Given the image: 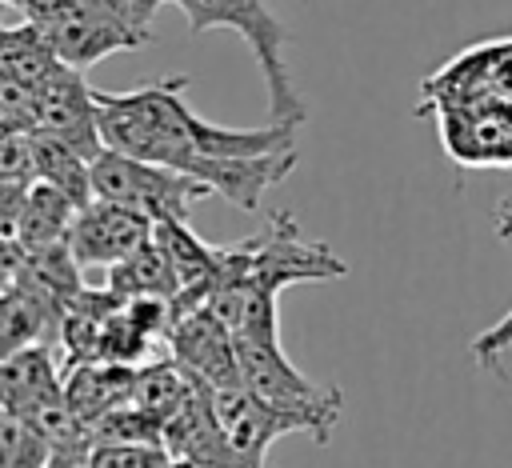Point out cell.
<instances>
[{"mask_svg":"<svg viewBox=\"0 0 512 468\" xmlns=\"http://www.w3.org/2000/svg\"><path fill=\"white\" fill-rule=\"evenodd\" d=\"M188 76H164L132 92H100L104 144L152 164H168L204 180L216 196L244 212L260 208V196L296 168L288 124L224 128L196 116L184 100Z\"/></svg>","mask_w":512,"mask_h":468,"instance_id":"6da1fadb","label":"cell"},{"mask_svg":"<svg viewBox=\"0 0 512 468\" xmlns=\"http://www.w3.org/2000/svg\"><path fill=\"white\" fill-rule=\"evenodd\" d=\"M164 448L176 460H188L200 468H244L240 452L232 448V440L216 416V400H212L208 384H200L180 404V412L164 424Z\"/></svg>","mask_w":512,"mask_h":468,"instance_id":"7c38bea8","label":"cell"},{"mask_svg":"<svg viewBox=\"0 0 512 468\" xmlns=\"http://www.w3.org/2000/svg\"><path fill=\"white\" fill-rule=\"evenodd\" d=\"M88 452H92V448H64V452H52L48 468H92Z\"/></svg>","mask_w":512,"mask_h":468,"instance_id":"603a6c76","label":"cell"},{"mask_svg":"<svg viewBox=\"0 0 512 468\" xmlns=\"http://www.w3.org/2000/svg\"><path fill=\"white\" fill-rule=\"evenodd\" d=\"M136 388V364H112V360H84L64 368V396L72 416L92 432L108 412L132 400Z\"/></svg>","mask_w":512,"mask_h":468,"instance_id":"4fadbf2b","label":"cell"},{"mask_svg":"<svg viewBox=\"0 0 512 468\" xmlns=\"http://www.w3.org/2000/svg\"><path fill=\"white\" fill-rule=\"evenodd\" d=\"M60 340V316L48 300H40L32 288L4 280V304H0V344L4 356L28 344H52Z\"/></svg>","mask_w":512,"mask_h":468,"instance_id":"9a60e30c","label":"cell"},{"mask_svg":"<svg viewBox=\"0 0 512 468\" xmlns=\"http://www.w3.org/2000/svg\"><path fill=\"white\" fill-rule=\"evenodd\" d=\"M32 176L68 192L80 208L96 196V184H92V160H84L76 148L44 136V132H32Z\"/></svg>","mask_w":512,"mask_h":468,"instance_id":"ac0fdd59","label":"cell"},{"mask_svg":"<svg viewBox=\"0 0 512 468\" xmlns=\"http://www.w3.org/2000/svg\"><path fill=\"white\" fill-rule=\"evenodd\" d=\"M348 276V264L320 240H304L300 224L288 208L268 216V228L252 240L220 248V288L232 284H256V288H288L304 280H340ZM216 288V292H220Z\"/></svg>","mask_w":512,"mask_h":468,"instance_id":"3957f363","label":"cell"},{"mask_svg":"<svg viewBox=\"0 0 512 468\" xmlns=\"http://www.w3.org/2000/svg\"><path fill=\"white\" fill-rule=\"evenodd\" d=\"M152 232H156V224L144 212L104 200V196H92L76 212L64 240H68L72 256L80 260V268H112V264L128 260L136 248H144L152 240Z\"/></svg>","mask_w":512,"mask_h":468,"instance_id":"9c48e42d","label":"cell"},{"mask_svg":"<svg viewBox=\"0 0 512 468\" xmlns=\"http://www.w3.org/2000/svg\"><path fill=\"white\" fill-rule=\"evenodd\" d=\"M0 408L36 424L56 452L92 448V432L72 416L64 396V364L52 344H28L0 360Z\"/></svg>","mask_w":512,"mask_h":468,"instance_id":"5b68a950","label":"cell"},{"mask_svg":"<svg viewBox=\"0 0 512 468\" xmlns=\"http://www.w3.org/2000/svg\"><path fill=\"white\" fill-rule=\"evenodd\" d=\"M416 116H436L448 160L464 168H512V100L496 92L456 96L424 104Z\"/></svg>","mask_w":512,"mask_h":468,"instance_id":"52a82bcc","label":"cell"},{"mask_svg":"<svg viewBox=\"0 0 512 468\" xmlns=\"http://www.w3.org/2000/svg\"><path fill=\"white\" fill-rule=\"evenodd\" d=\"M184 12L192 32H208V28H232L244 36V44L252 48L264 84H268V120L272 124H288L300 128L308 108L304 96L292 84L288 72V44L292 32L264 8V0H168Z\"/></svg>","mask_w":512,"mask_h":468,"instance_id":"277c9868","label":"cell"},{"mask_svg":"<svg viewBox=\"0 0 512 468\" xmlns=\"http://www.w3.org/2000/svg\"><path fill=\"white\" fill-rule=\"evenodd\" d=\"M24 12L64 64L88 68L112 52H132L152 40V16L164 0H4Z\"/></svg>","mask_w":512,"mask_h":468,"instance_id":"7a4b0ae2","label":"cell"},{"mask_svg":"<svg viewBox=\"0 0 512 468\" xmlns=\"http://www.w3.org/2000/svg\"><path fill=\"white\" fill-rule=\"evenodd\" d=\"M92 184L96 196L128 204L136 212H144L152 224L156 220H188L192 204L212 196V188L188 172H176L168 164H152L116 148H104L92 160Z\"/></svg>","mask_w":512,"mask_h":468,"instance_id":"8992f818","label":"cell"},{"mask_svg":"<svg viewBox=\"0 0 512 468\" xmlns=\"http://www.w3.org/2000/svg\"><path fill=\"white\" fill-rule=\"evenodd\" d=\"M168 468H200V464H188V460H172Z\"/></svg>","mask_w":512,"mask_h":468,"instance_id":"cb8c5ba5","label":"cell"},{"mask_svg":"<svg viewBox=\"0 0 512 468\" xmlns=\"http://www.w3.org/2000/svg\"><path fill=\"white\" fill-rule=\"evenodd\" d=\"M196 388H200V380L168 352V356H152V360H144L136 368V388H132L128 404H136L140 412H148L160 424H168Z\"/></svg>","mask_w":512,"mask_h":468,"instance_id":"2e32d148","label":"cell"},{"mask_svg":"<svg viewBox=\"0 0 512 468\" xmlns=\"http://www.w3.org/2000/svg\"><path fill=\"white\" fill-rule=\"evenodd\" d=\"M92 468H168L176 456L164 444H136V440H96L88 452Z\"/></svg>","mask_w":512,"mask_h":468,"instance_id":"7402d4cb","label":"cell"},{"mask_svg":"<svg viewBox=\"0 0 512 468\" xmlns=\"http://www.w3.org/2000/svg\"><path fill=\"white\" fill-rule=\"evenodd\" d=\"M52 440L16 412L0 408V468H48Z\"/></svg>","mask_w":512,"mask_h":468,"instance_id":"ffe728a7","label":"cell"},{"mask_svg":"<svg viewBox=\"0 0 512 468\" xmlns=\"http://www.w3.org/2000/svg\"><path fill=\"white\" fill-rule=\"evenodd\" d=\"M168 352L212 392L216 388H232L244 384L240 380V352H236V336L224 324V316L212 304H200L192 312H184L172 332H168Z\"/></svg>","mask_w":512,"mask_h":468,"instance_id":"30bf717a","label":"cell"},{"mask_svg":"<svg viewBox=\"0 0 512 468\" xmlns=\"http://www.w3.org/2000/svg\"><path fill=\"white\" fill-rule=\"evenodd\" d=\"M216 400V416L232 440V448L240 452L244 468H264V456L272 448L276 436L284 432H308L304 416L256 396L248 384H232V388H216L212 392Z\"/></svg>","mask_w":512,"mask_h":468,"instance_id":"8fae6325","label":"cell"},{"mask_svg":"<svg viewBox=\"0 0 512 468\" xmlns=\"http://www.w3.org/2000/svg\"><path fill=\"white\" fill-rule=\"evenodd\" d=\"M32 92H36V132L76 148L84 160H96L108 148L100 124V100L96 88L84 80V68L60 60L52 76Z\"/></svg>","mask_w":512,"mask_h":468,"instance_id":"ba28073f","label":"cell"},{"mask_svg":"<svg viewBox=\"0 0 512 468\" xmlns=\"http://www.w3.org/2000/svg\"><path fill=\"white\" fill-rule=\"evenodd\" d=\"M496 236L500 240H512V196H504L496 204ZM512 352V308L492 324L484 328L476 340H472V360L480 372H492V376H504V356Z\"/></svg>","mask_w":512,"mask_h":468,"instance_id":"44dd1931","label":"cell"},{"mask_svg":"<svg viewBox=\"0 0 512 468\" xmlns=\"http://www.w3.org/2000/svg\"><path fill=\"white\" fill-rule=\"evenodd\" d=\"M76 212H80V204H76L68 192H60V188H52V184H44V180H32V188H28V196H24L20 212H16V224H12L4 236L20 240L24 248L56 244V240L68 236Z\"/></svg>","mask_w":512,"mask_h":468,"instance_id":"5bb4252c","label":"cell"},{"mask_svg":"<svg viewBox=\"0 0 512 468\" xmlns=\"http://www.w3.org/2000/svg\"><path fill=\"white\" fill-rule=\"evenodd\" d=\"M108 288L120 300H128V296H172L176 300L180 296L176 272H172L164 248L156 244V236L144 248H136L128 260H120V264L108 268Z\"/></svg>","mask_w":512,"mask_h":468,"instance_id":"d6986e66","label":"cell"},{"mask_svg":"<svg viewBox=\"0 0 512 468\" xmlns=\"http://www.w3.org/2000/svg\"><path fill=\"white\" fill-rule=\"evenodd\" d=\"M56 64H60V52L48 44V36L32 20L0 28V80L40 88Z\"/></svg>","mask_w":512,"mask_h":468,"instance_id":"e0dca14e","label":"cell"}]
</instances>
